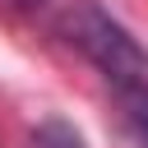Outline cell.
<instances>
[{"label": "cell", "instance_id": "cell-1", "mask_svg": "<svg viewBox=\"0 0 148 148\" xmlns=\"http://www.w3.org/2000/svg\"><path fill=\"white\" fill-rule=\"evenodd\" d=\"M65 37L102 69L106 83H120V79H134V74H148V56L139 51V42L97 5H79L65 14Z\"/></svg>", "mask_w": 148, "mask_h": 148}, {"label": "cell", "instance_id": "cell-2", "mask_svg": "<svg viewBox=\"0 0 148 148\" xmlns=\"http://www.w3.org/2000/svg\"><path fill=\"white\" fill-rule=\"evenodd\" d=\"M106 88L120 102V116H125L134 143L148 148V74H134V79H120V83H106Z\"/></svg>", "mask_w": 148, "mask_h": 148}, {"label": "cell", "instance_id": "cell-3", "mask_svg": "<svg viewBox=\"0 0 148 148\" xmlns=\"http://www.w3.org/2000/svg\"><path fill=\"white\" fill-rule=\"evenodd\" d=\"M32 148H83L79 130H69L65 120H46L37 134H32Z\"/></svg>", "mask_w": 148, "mask_h": 148}, {"label": "cell", "instance_id": "cell-4", "mask_svg": "<svg viewBox=\"0 0 148 148\" xmlns=\"http://www.w3.org/2000/svg\"><path fill=\"white\" fill-rule=\"evenodd\" d=\"M5 5H14V9H42L46 0H5Z\"/></svg>", "mask_w": 148, "mask_h": 148}]
</instances>
